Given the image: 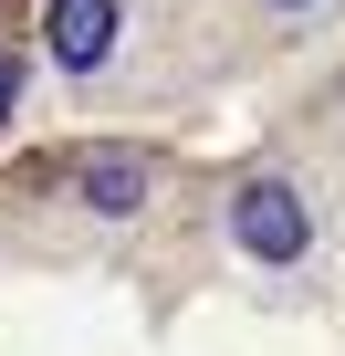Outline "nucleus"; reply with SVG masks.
<instances>
[{
	"instance_id": "1",
	"label": "nucleus",
	"mask_w": 345,
	"mask_h": 356,
	"mask_svg": "<svg viewBox=\"0 0 345 356\" xmlns=\"http://www.w3.org/2000/svg\"><path fill=\"white\" fill-rule=\"evenodd\" d=\"M230 231H241V252H262V262H293V252H303V200L283 189V178H251V189L230 200Z\"/></svg>"
},
{
	"instance_id": "4",
	"label": "nucleus",
	"mask_w": 345,
	"mask_h": 356,
	"mask_svg": "<svg viewBox=\"0 0 345 356\" xmlns=\"http://www.w3.org/2000/svg\"><path fill=\"white\" fill-rule=\"evenodd\" d=\"M11 105H22V63L0 53V115H11Z\"/></svg>"
},
{
	"instance_id": "2",
	"label": "nucleus",
	"mask_w": 345,
	"mask_h": 356,
	"mask_svg": "<svg viewBox=\"0 0 345 356\" xmlns=\"http://www.w3.org/2000/svg\"><path fill=\"white\" fill-rule=\"evenodd\" d=\"M42 42H53V63H63V74H94V63H105V42H115V0H53Z\"/></svg>"
},
{
	"instance_id": "3",
	"label": "nucleus",
	"mask_w": 345,
	"mask_h": 356,
	"mask_svg": "<svg viewBox=\"0 0 345 356\" xmlns=\"http://www.w3.org/2000/svg\"><path fill=\"white\" fill-rule=\"evenodd\" d=\"M84 200H94L105 220H126V210L146 200V168H136V157H94V168H84Z\"/></svg>"
}]
</instances>
